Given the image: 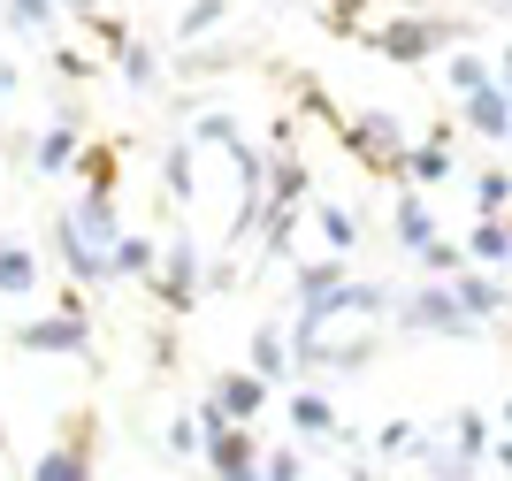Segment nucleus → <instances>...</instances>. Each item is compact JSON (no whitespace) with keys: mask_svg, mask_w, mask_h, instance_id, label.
Segmentation results:
<instances>
[{"mask_svg":"<svg viewBox=\"0 0 512 481\" xmlns=\"http://www.w3.org/2000/svg\"><path fill=\"white\" fill-rule=\"evenodd\" d=\"M115 245H123V222H115V191H85V199L62 214L69 275H77V283H107V275H115Z\"/></svg>","mask_w":512,"mask_h":481,"instance_id":"nucleus-1","label":"nucleus"},{"mask_svg":"<svg viewBox=\"0 0 512 481\" xmlns=\"http://www.w3.org/2000/svg\"><path fill=\"white\" fill-rule=\"evenodd\" d=\"M85 306L77 298H62V314H46V321H23L16 329V352H85Z\"/></svg>","mask_w":512,"mask_h":481,"instance_id":"nucleus-2","label":"nucleus"},{"mask_svg":"<svg viewBox=\"0 0 512 481\" xmlns=\"http://www.w3.org/2000/svg\"><path fill=\"white\" fill-rule=\"evenodd\" d=\"M406 321L413 329H436V336H474V314L459 306L451 283H421V291L406 298Z\"/></svg>","mask_w":512,"mask_h":481,"instance_id":"nucleus-3","label":"nucleus"},{"mask_svg":"<svg viewBox=\"0 0 512 481\" xmlns=\"http://www.w3.org/2000/svg\"><path fill=\"white\" fill-rule=\"evenodd\" d=\"M344 138H352V153H360L375 176L406 168V146H398V123H390V115H352V123H344Z\"/></svg>","mask_w":512,"mask_h":481,"instance_id":"nucleus-4","label":"nucleus"},{"mask_svg":"<svg viewBox=\"0 0 512 481\" xmlns=\"http://www.w3.org/2000/svg\"><path fill=\"white\" fill-rule=\"evenodd\" d=\"M451 31H459V23H390V31H367V46H375L383 62H428Z\"/></svg>","mask_w":512,"mask_h":481,"instance_id":"nucleus-5","label":"nucleus"},{"mask_svg":"<svg viewBox=\"0 0 512 481\" xmlns=\"http://www.w3.org/2000/svg\"><path fill=\"white\" fill-rule=\"evenodd\" d=\"M207 466H214V481H260V443H253V428H222V436H207Z\"/></svg>","mask_w":512,"mask_h":481,"instance_id":"nucleus-6","label":"nucleus"},{"mask_svg":"<svg viewBox=\"0 0 512 481\" xmlns=\"http://www.w3.org/2000/svg\"><path fill=\"white\" fill-rule=\"evenodd\" d=\"M459 115H467L474 130H482V138H490V146H512V92L505 84H482V92H467V107H459Z\"/></svg>","mask_w":512,"mask_h":481,"instance_id":"nucleus-7","label":"nucleus"},{"mask_svg":"<svg viewBox=\"0 0 512 481\" xmlns=\"http://www.w3.org/2000/svg\"><path fill=\"white\" fill-rule=\"evenodd\" d=\"M214 405H222V420H230V428H253L260 405H268V382H260L253 367H245V375H222V382H214Z\"/></svg>","mask_w":512,"mask_h":481,"instance_id":"nucleus-8","label":"nucleus"},{"mask_svg":"<svg viewBox=\"0 0 512 481\" xmlns=\"http://www.w3.org/2000/svg\"><path fill=\"white\" fill-rule=\"evenodd\" d=\"M344 291H352V275H344V260H306V275H299V298H306V314H321V306H337Z\"/></svg>","mask_w":512,"mask_h":481,"instance_id":"nucleus-9","label":"nucleus"},{"mask_svg":"<svg viewBox=\"0 0 512 481\" xmlns=\"http://www.w3.org/2000/svg\"><path fill=\"white\" fill-rule=\"evenodd\" d=\"M31 283H39V252L23 237H0V298H23Z\"/></svg>","mask_w":512,"mask_h":481,"instance_id":"nucleus-10","label":"nucleus"},{"mask_svg":"<svg viewBox=\"0 0 512 481\" xmlns=\"http://www.w3.org/2000/svg\"><path fill=\"white\" fill-rule=\"evenodd\" d=\"M161 298H169L176 314L199 298V260H192V245H169V268H161Z\"/></svg>","mask_w":512,"mask_h":481,"instance_id":"nucleus-11","label":"nucleus"},{"mask_svg":"<svg viewBox=\"0 0 512 481\" xmlns=\"http://www.w3.org/2000/svg\"><path fill=\"white\" fill-rule=\"evenodd\" d=\"M77 161H85V153H77V123H69V115H62V123H46L39 130V161H31V168L62 176V168H77Z\"/></svg>","mask_w":512,"mask_h":481,"instance_id":"nucleus-12","label":"nucleus"},{"mask_svg":"<svg viewBox=\"0 0 512 481\" xmlns=\"http://www.w3.org/2000/svg\"><path fill=\"white\" fill-rule=\"evenodd\" d=\"M31 481H92V451H85V436H77V443H54V451L31 466Z\"/></svg>","mask_w":512,"mask_h":481,"instance_id":"nucleus-13","label":"nucleus"},{"mask_svg":"<svg viewBox=\"0 0 512 481\" xmlns=\"http://www.w3.org/2000/svg\"><path fill=\"white\" fill-rule=\"evenodd\" d=\"M444 176H451V146H444V130H436L428 146H413V153H406V184H413V191H428V184H444Z\"/></svg>","mask_w":512,"mask_h":481,"instance_id":"nucleus-14","label":"nucleus"},{"mask_svg":"<svg viewBox=\"0 0 512 481\" xmlns=\"http://www.w3.org/2000/svg\"><path fill=\"white\" fill-rule=\"evenodd\" d=\"M451 291H459V306H467L474 321H482V314H497V306H505V291H497V283H490V275H482V268L451 275Z\"/></svg>","mask_w":512,"mask_h":481,"instance_id":"nucleus-15","label":"nucleus"},{"mask_svg":"<svg viewBox=\"0 0 512 481\" xmlns=\"http://www.w3.org/2000/svg\"><path fill=\"white\" fill-rule=\"evenodd\" d=\"M398 237H406L413 252L436 245V222H428V199H421V191H406V199H398Z\"/></svg>","mask_w":512,"mask_h":481,"instance_id":"nucleus-16","label":"nucleus"},{"mask_svg":"<svg viewBox=\"0 0 512 481\" xmlns=\"http://www.w3.org/2000/svg\"><path fill=\"white\" fill-rule=\"evenodd\" d=\"M291 420H299V436H329V428H337V405L321 398V390H299V398H291Z\"/></svg>","mask_w":512,"mask_h":481,"instance_id":"nucleus-17","label":"nucleus"},{"mask_svg":"<svg viewBox=\"0 0 512 481\" xmlns=\"http://www.w3.org/2000/svg\"><path fill=\"white\" fill-rule=\"evenodd\" d=\"M153 268H161V245L138 237V230H123V245H115V275H153Z\"/></svg>","mask_w":512,"mask_h":481,"instance_id":"nucleus-18","label":"nucleus"},{"mask_svg":"<svg viewBox=\"0 0 512 481\" xmlns=\"http://www.w3.org/2000/svg\"><path fill=\"white\" fill-rule=\"evenodd\" d=\"M54 8H62V0H8V23H16L23 39H46V31H54Z\"/></svg>","mask_w":512,"mask_h":481,"instance_id":"nucleus-19","label":"nucleus"},{"mask_svg":"<svg viewBox=\"0 0 512 481\" xmlns=\"http://www.w3.org/2000/svg\"><path fill=\"white\" fill-rule=\"evenodd\" d=\"M283 367H291V344H283L276 329H260V336H253V375H260V382H276Z\"/></svg>","mask_w":512,"mask_h":481,"instance_id":"nucleus-20","label":"nucleus"},{"mask_svg":"<svg viewBox=\"0 0 512 481\" xmlns=\"http://www.w3.org/2000/svg\"><path fill=\"white\" fill-rule=\"evenodd\" d=\"M467 252L474 260H512V222H474Z\"/></svg>","mask_w":512,"mask_h":481,"instance_id":"nucleus-21","label":"nucleus"},{"mask_svg":"<svg viewBox=\"0 0 512 481\" xmlns=\"http://www.w3.org/2000/svg\"><path fill=\"white\" fill-rule=\"evenodd\" d=\"M451 443H459V466H474V459H482V443H490L482 413H459V420H451Z\"/></svg>","mask_w":512,"mask_h":481,"instance_id":"nucleus-22","label":"nucleus"},{"mask_svg":"<svg viewBox=\"0 0 512 481\" xmlns=\"http://www.w3.org/2000/svg\"><path fill=\"white\" fill-rule=\"evenodd\" d=\"M444 77H451V92H482V84H490V62H482V54H451Z\"/></svg>","mask_w":512,"mask_h":481,"instance_id":"nucleus-23","label":"nucleus"},{"mask_svg":"<svg viewBox=\"0 0 512 481\" xmlns=\"http://www.w3.org/2000/svg\"><path fill=\"white\" fill-rule=\"evenodd\" d=\"M474 199H482V214H490V222H505V207H512V176H505V168H490V176L474 184Z\"/></svg>","mask_w":512,"mask_h":481,"instance_id":"nucleus-24","label":"nucleus"},{"mask_svg":"<svg viewBox=\"0 0 512 481\" xmlns=\"http://www.w3.org/2000/svg\"><path fill=\"white\" fill-rule=\"evenodd\" d=\"M222 16H230V0H192V8H184V23H176V39H199V31H214Z\"/></svg>","mask_w":512,"mask_h":481,"instance_id":"nucleus-25","label":"nucleus"},{"mask_svg":"<svg viewBox=\"0 0 512 481\" xmlns=\"http://www.w3.org/2000/svg\"><path fill=\"white\" fill-rule=\"evenodd\" d=\"M421 268H428V275H467V245H451V237H436V245L421 252Z\"/></svg>","mask_w":512,"mask_h":481,"instance_id":"nucleus-26","label":"nucleus"},{"mask_svg":"<svg viewBox=\"0 0 512 481\" xmlns=\"http://www.w3.org/2000/svg\"><path fill=\"white\" fill-rule=\"evenodd\" d=\"M77 168H85V191H115V146H92Z\"/></svg>","mask_w":512,"mask_h":481,"instance_id":"nucleus-27","label":"nucleus"},{"mask_svg":"<svg viewBox=\"0 0 512 481\" xmlns=\"http://www.w3.org/2000/svg\"><path fill=\"white\" fill-rule=\"evenodd\" d=\"M321 237H329V245H352V237H360V222H352L344 207H321Z\"/></svg>","mask_w":512,"mask_h":481,"instance_id":"nucleus-28","label":"nucleus"},{"mask_svg":"<svg viewBox=\"0 0 512 481\" xmlns=\"http://www.w3.org/2000/svg\"><path fill=\"white\" fill-rule=\"evenodd\" d=\"M169 451H207V428H199V420H176V428H169Z\"/></svg>","mask_w":512,"mask_h":481,"instance_id":"nucleus-29","label":"nucleus"},{"mask_svg":"<svg viewBox=\"0 0 512 481\" xmlns=\"http://www.w3.org/2000/svg\"><path fill=\"white\" fill-rule=\"evenodd\" d=\"M260 481H299V451H268V466H260Z\"/></svg>","mask_w":512,"mask_h":481,"instance_id":"nucleus-30","label":"nucleus"},{"mask_svg":"<svg viewBox=\"0 0 512 481\" xmlns=\"http://www.w3.org/2000/svg\"><path fill=\"white\" fill-rule=\"evenodd\" d=\"M436 481H474V466H444V474H436Z\"/></svg>","mask_w":512,"mask_h":481,"instance_id":"nucleus-31","label":"nucleus"},{"mask_svg":"<svg viewBox=\"0 0 512 481\" xmlns=\"http://www.w3.org/2000/svg\"><path fill=\"white\" fill-rule=\"evenodd\" d=\"M62 8H69V16H92V8H100V0H62Z\"/></svg>","mask_w":512,"mask_h":481,"instance_id":"nucleus-32","label":"nucleus"},{"mask_svg":"<svg viewBox=\"0 0 512 481\" xmlns=\"http://www.w3.org/2000/svg\"><path fill=\"white\" fill-rule=\"evenodd\" d=\"M497 466H505V481H512V443H497Z\"/></svg>","mask_w":512,"mask_h":481,"instance_id":"nucleus-33","label":"nucleus"},{"mask_svg":"<svg viewBox=\"0 0 512 481\" xmlns=\"http://www.w3.org/2000/svg\"><path fill=\"white\" fill-rule=\"evenodd\" d=\"M0 92H16V69H8V62H0Z\"/></svg>","mask_w":512,"mask_h":481,"instance_id":"nucleus-34","label":"nucleus"},{"mask_svg":"<svg viewBox=\"0 0 512 481\" xmlns=\"http://www.w3.org/2000/svg\"><path fill=\"white\" fill-rule=\"evenodd\" d=\"M0 451H8V428H0Z\"/></svg>","mask_w":512,"mask_h":481,"instance_id":"nucleus-35","label":"nucleus"},{"mask_svg":"<svg viewBox=\"0 0 512 481\" xmlns=\"http://www.w3.org/2000/svg\"><path fill=\"white\" fill-rule=\"evenodd\" d=\"M0 16H8V0H0Z\"/></svg>","mask_w":512,"mask_h":481,"instance_id":"nucleus-36","label":"nucleus"},{"mask_svg":"<svg viewBox=\"0 0 512 481\" xmlns=\"http://www.w3.org/2000/svg\"><path fill=\"white\" fill-rule=\"evenodd\" d=\"M505 92H512V84H505Z\"/></svg>","mask_w":512,"mask_h":481,"instance_id":"nucleus-37","label":"nucleus"}]
</instances>
